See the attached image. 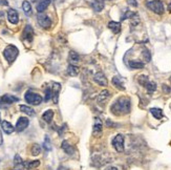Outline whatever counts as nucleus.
Returning <instances> with one entry per match:
<instances>
[{
    "label": "nucleus",
    "instance_id": "9b49d317",
    "mask_svg": "<svg viewBox=\"0 0 171 170\" xmlns=\"http://www.w3.org/2000/svg\"><path fill=\"white\" fill-rule=\"evenodd\" d=\"M0 101L3 104H12V103L18 102L19 98H17V97H15V96H12V94H6L0 99Z\"/></svg>",
    "mask_w": 171,
    "mask_h": 170
},
{
    "label": "nucleus",
    "instance_id": "473e14b6",
    "mask_svg": "<svg viewBox=\"0 0 171 170\" xmlns=\"http://www.w3.org/2000/svg\"><path fill=\"white\" fill-rule=\"evenodd\" d=\"M148 82H149V80H148V77H147V76L142 75L139 77V83L141 85H143V86H145Z\"/></svg>",
    "mask_w": 171,
    "mask_h": 170
},
{
    "label": "nucleus",
    "instance_id": "6ab92c4d",
    "mask_svg": "<svg viewBox=\"0 0 171 170\" xmlns=\"http://www.w3.org/2000/svg\"><path fill=\"white\" fill-rule=\"evenodd\" d=\"M91 6L96 12H101L104 9V2L102 0H94L91 2Z\"/></svg>",
    "mask_w": 171,
    "mask_h": 170
},
{
    "label": "nucleus",
    "instance_id": "c85d7f7f",
    "mask_svg": "<svg viewBox=\"0 0 171 170\" xmlns=\"http://www.w3.org/2000/svg\"><path fill=\"white\" fill-rule=\"evenodd\" d=\"M101 131H102V122L98 118V119H96V122H94V134L101 133Z\"/></svg>",
    "mask_w": 171,
    "mask_h": 170
},
{
    "label": "nucleus",
    "instance_id": "20e7f679",
    "mask_svg": "<svg viewBox=\"0 0 171 170\" xmlns=\"http://www.w3.org/2000/svg\"><path fill=\"white\" fill-rule=\"evenodd\" d=\"M24 98H25V101H27L28 104H30V105H39V104H41L42 100H43L40 94H35L30 90L27 91Z\"/></svg>",
    "mask_w": 171,
    "mask_h": 170
},
{
    "label": "nucleus",
    "instance_id": "c03bdc74",
    "mask_svg": "<svg viewBox=\"0 0 171 170\" xmlns=\"http://www.w3.org/2000/svg\"><path fill=\"white\" fill-rule=\"evenodd\" d=\"M170 107H171V106H170Z\"/></svg>",
    "mask_w": 171,
    "mask_h": 170
},
{
    "label": "nucleus",
    "instance_id": "4be33fe9",
    "mask_svg": "<svg viewBox=\"0 0 171 170\" xmlns=\"http://www.w3.org/2000/svg\"><path fill=\"white\" fill-rule=\"evenodd\" d=\"M67 74L72 77H76L78 74H79V67L73 64H69L67 67Z\"/></svg>",
    "mask_w": 171,
    "mask_h": 170
},
{
    "label": "nucleus",
    "instance_id": "c9c22d12",
    "mask_svg": "<svg viewBox=\"0 0 171 170\" xmlns=\"http://www.w3.org/2000/svg\"><path fill=\"white\" fill-rule=\"evenodd\" d=\"M163 90L165 91L166 94H169L170 93V88L167 86V85H163Z\"/></svg>",
    "mask_w": 171,
    "mask_h": 170
},
{
    "label": "nucleus",
    "instance_id": "7c9ffc66",
    "mask_svg": "<svg viewBox=\"0 0 171 170\" xmlns=\"http://www.w3.org/2000/svg\"><path fill=\"white\" fill-rule=\"evenodd\" d=\"M145 87H146V89L148 90V93H153V91H155L156 89V84L154 83V82H150L149 81L148 83L145 85Z\"/></svg>",
    "mask_w": 171,
    "mask_h": 170
},
{
    "label": "nucleus",
    "instance_id": "c756f323",
    "mask_svg": "<svg viewBox=\"0 0 171 170\" xmlns=\"http://www.w3.org/2000/svg\"><path fill=\"white\" fill-rule=\"evenodd\" d=\"M30 152H32V154L34 157H36V155L40 154V152H41V147L38 144H33L32 148H30Z\"/></svg>",
    "mask_w": 171,
    "mask_h": 170
},
{
    "label": "nucleus",
    "instance_id": "1a4fd4ad",
    "mask_svg": "<svg viewBox=\"0 0 171 170\" xmlns=\"http://www.w3.org/2000/svg\"><path fill=\"white\" fill-rule=\"evenodd\" d=\"M8 20L9 22L12 23V24H17L18 21H19V16H18V13L16 9H9V12H8Z\"/></svg>",
    "mask_w": 171,
    "mask_h": 170
},
{
    "label": "nucleus",
    "instance_id": "412c9836",
    "mask_svg": "<svg viewBox=\"0 0 171 170\" xmlns=\"http://www.w3.org/2000/svg\"><path fill=\"white\" fill-rule=\"evenodd\" d=\"M53 118H54V112L52 109L46 110V112L42 115V119H43V121H45L46 123H51L52 120H53Z\"/></svg>",
    "mask_w": 171,
    "mask_h": 170
},
{
    "label": "nucleus",
    "instance_id": "2eb2a0df",
    "mask_svg": "<svg viewBox=\"0 0 171 170\" xmlns=\"http://www.w3.org/2000/svg\"><path fill=\"white\" fill-rule=\"evenodd\" d=\"M51 3V0H40L39 3L37 4V12L38 13H43L47 6Z\"/></svg>",
    "mask_w": 171,
    "mask_h": 170
},
{
    "label": "nucleus",
    "instance_id": "bb28decb",
    "mask_svg": "<svg viewBox=\"0 0 171 170\" xmlns=\"http://www.w3.org/2000/svg\"><path fill=\"white\" fill-rule=\"evenodd\" d=\"M144 63L141 62V61H137V60H132L129 62V66L134 69H141V68H144Z\"/></svg>",
    "mask_w": 171,
    "mask_h": 170
},
{
    "label": "nucleus",
    "instance_id": "79ce46f5",
    "mask_svg": "<svg viewBox=\"0 0 171 170\" xmlns=\"http://www.w3.org/2000/svg\"><path fill=\"white\" fill-rule=\"evenodd\" d=\"M58 170H67L66 168H64V167H60V168H59Z\"/></svg>",
    "mask_w": 171,
    "mask_h": 170
},
{
    "label": "nucleus",
    "instance_id": "dca6fc26",
    "mask_svg": "<svg viewBox=\"0 0 171 170\" xmlns=\"http://www.w3.org/2000/svg\"><path fill=\"white\" fill-rule=\"evenodd\" d=\"M61 89V85L60 83H54L53 87H52V93H53V99L55 101V103L58 102V97H59V91Z\"/></svg>",
    "mask_w": 171,
    "mask_h": 170
},
{
    "label": "nucleus",
    "instance_id": "37998d69",
    "mask_svg": "<svg viewBox=\"0 0 171 170\" xmlns=\"http://www.w3.org/2000/svg\"><path fill=\"white\" fill-rule=\"evenodd\" d=\"M169 81H170V82H171V77H170V78H169Z\"/></svg>",
    "mask_w": 171,
    "mask_h": 170
},
{
    "label": "nucleus",
    "instance_id": "ea45409f",
    "mask_svg": "<svg viewBox=\"0 0 171 170\" xmlns=\"http://www.w3.org/2000/svg\"><path fill=\"white\" fill-rule=\"evenodd\" d=\"M1 4H5V5H8V2H6V0H1Z\"/></svg>",
    "mask_w": 171,
    "mask_h": 170
},
{
    "label": "nucleus",
    "instance_id": "f704fd0d",
    "mask_svg": "<svg viewBox=\"0 0 171 170\" xmlns=\"http://www.w3.org/2000/svg\"><path fill=\"white\" fill-rule=\"evenodd\" d=\"M51 98H53V93H52V89L51 88H46L45 89V101H48L51 100Z\"/></svg>",
    "mask_w": 171,
    "mask_h": 170
},
{
    "label": "nucleus",
    "instance_id": "6e6552de",
    "mask_svg": "<svg viewBox=\"0 0 171 170\" xmlns=\"http://www.w3.org/2000/svg\"><path fill=\"white\" fill-rule=\"evenodd\" d=\"M94 80L96 83H98L99 85H101V86H106L107 85V78L105 77V75L103 74V73H97L96 75H94Z\"/></svg>",
    "mask_w": 171,
    "mask_h": 170
},
{
    "label": "nucleus",
    "instance_id": "f03ea898",
    "mask_svg": "<svg viewBox=\"0 0 171 170\" xmlns=\"http://www.w3.org/2000/svg\"><path fill=\"white\" fill-rule=\"evenodd\" d=\"M18 54H19V51L15 45H8L3 51L4 58H5V60L8 61L9 64L13 63L14 61L16 60V58L18 57Z\"/></svg>",
    "mask_w": 171,
    "mask_h": 170
},
{
    "label": "nucleus",
    "instance_id": "f257e3e1",
    "mask_svg": "<svg viewBox=\"0 0 171 170\" xmlns=\"http://www.w3.org/2000/svg\"><path fill=\"white\" fill-rule=\"evenodd\" d=\"M111 112L115 113L116 115H124L130 112L131 109V104L130 100L126 97H121L115 103L111 105Z\"/></svg>",
    "mask_w": 171,
    "mask_h": 170
},
{
    "label": "nucleus",
    "instance_id": "0eeeda50",
    "mask_svg": "<svg viewBox=\"0 0 171 170\" xmlns=\"http://www.w3.org/2000/svg\"><path fill=\"white\" fill-rule=\"evenodd\" d=\"M37 18H38V23H39V25L43 28H48L52 25V20L49 19L48 16L39 15Z\"/></svg>",
    "mask_w": 171,
    "mask_h": 170
},
{
    "label": "nucleus",
    "instance_id": "f3484780",
    "mask_svg": "<svg viewBox=\"0 0 171 170\" xmlns=\"http://www.w3.org/2000/svg\"><path fill=\"white\" fill-rule=\"evenodd\" d=\"M108 27L115 34H119L121 32V24L119 22H116V21H110L108 23Z\"/></svg>",
    "mask_w": 171,
    "mask_h": 170
},
{
    "label": "nucleus",
    "instance_id": "58836bf2",
    "mask_svg": "<svg viewBox=\"0 0 171 170\" xmlns=\"http://www.w3.org/2000/svg\"><path fill=\"white\" fill-rule=\"evenodd\" d=\"M106 170H118L116 167H108V168H106Z\"/></svg>",
    "mask_w": 171,
    "mask_h": 170
},
{
    "label": "nucleus",
    "instance_id": "e433bc0d",
    "mask_svg": "<svg viewBox=\"0 0 171 170\" xmlns=\"http://www.w3.org/2000/svg\"><path fill=\"white\" fill-rule=\"evenodd\" d=\"M129 4H131V5H134V6H137V3L135 2V0H129V2H128Z\"/></svg>",
    "mask_w": 171,
    "mask_h": 170
},
{
    "label": "nucleus",
    "instance_id": "2f4dec72",
    "mask_svg": "<svg viewBox=\"0 0 171 170\" xmlns=\"http://www.w3.org/2000/svg\"><path fill=\"white\" fill-rule=\"evenodd\" d=\"M142 56H143L144 60L146 61V62H150L151 55H150V51H149L147 48H144L143 49V51H142Z\"/></svg>",
    "mask_w": 171,
    "mask_h": 170
},
{
    "label": "nucleus",
    "instance_id": "7ed1b4c3",
    "mask_svg": "<svg viewBox=\"0 0 171 170\" xmlns=\"http://www.w3.org/2000/svg\"><path fill=\"white\" fill-rule=\"evenodd\" d=\"M146 6L150 9V11H152L153 13L158 14V15H162V14L164 13V11H165L163 2L160 1V0H152V1H148L146 3Z\"/></svg>",
    "mask_w": 171,
    "mask_h": 170
},
{
    "label": "nucleus",
    "instance_id": "72a5a7b5",
    "mask_svg": "<svg viewBox=\"0 0 171 170\" xmlns=\"http://www.w3.org/2000/svg\"><path fill=\"white\" fill-rule=\"evenodd\" d=\"M44 148H45V150H47V151H49V150H52V145H51V140H49V138L48 136H45V139H44Z\"/></svg>",
    "mask_w": 171,
    "mask_h": 170
},
{
    "label": "nucleus",
    "instance_id": "f8f14e48",
    "mask_svg": "<svg viewBox=\"0 0 171 170\" xmlns=\"http://www.w3.org/2000/svg\"><path fill=\"white\" fill-rule=\"evenodd\" d=\"M1 126H2L3 131L5 132L6 134H11V133H13L14 130H16L15 127L8 121H1Z\"/></svg>",
    "mask_w": 171,
    "mask_h": 170
},
{
    "label": "nucleus",
    "instance_id": "9d476101",
    "mask_svg": "<svg viewBox=\"0 0 171 170\" xmlns=\"http://www.w3.org/2000/svg\"><path fill=\"white\" fill-rule=\"evenodd\" d=\"M33 36H34V30H33V27H30V25H27L24 28V30H23V39L27 40V41H32L33 40Z\"/></svg>",
    "mask_w": 171,
    "mask_h": 170
},
{
    "label": "nucleus",
    "instance_id": "4c0bfd02",
    "mask_svg": "<svg viewBox=\"0 0 171 170\" xmlns=\"http://www.w3.org/2000/svg\"><path fill=\"white\" fill-rule=\"evenodd\" d=\"M3 144V136H2V132L0 130V146Z\"/></svg>",
    "mask_w": 171,
    "mask_h": 170
},
{
    "label": "nucleus",
    "instance_id": "4468645a",
    "mask_svg": "<svg viewBox=\"0 0 171 170\" xmlns=\"http://www.w3.org/2000/svg\"><path fill=\"white\" fill-rule=\"evenodd\" d=\"M14 166H15L16 170H22L24 168V162H23L19 154H16L15 158H14Z\"/></svg>",
    "mask_w": 171,
    "mask_h": 170
},
{
    "label": "nucleus",
    "instance_id": "a878e982",
    "mask_svg": "<svg viewBox=\"0 0 171 170\" xmlns=\"http://www.w3.org/2000/svg\"><path fill=\"white\" fill-rule=\"evenodd\" d=\"M150 112L152 113L153 117L155 118V119H158V120L162 119V118L164 117L163 110L161 109V108H151V109H150Z\"/></svg>",
    "mask_w": 171,
    "mask_h": 170
},
{
    "label": "nucleus",
    "instance_id": "393cba45",
    "mask_svg": "<svg viewBox=\"0 0 171 170\" xmlns=\"http://www.w3.org/2000/svg\"><path fill=\"white\" fill-rule=\"evenodd\" d=\"M112 83L118 89H120V90H124V89H125L124 85H123L122 80H121L119 77H113L112 78Z\"/></svg>",
    "mask_w": 171,
    "mask_h": 170
},
{
    "label": "nucleus",
    "instance_id": "b1692460",
    "mask_svg": "<svg viewBox=\"0 0 171 170\" xmlns=\"http://www.w3.org/2000/svg\"><path fill=\"white\" fill-rule=\"evenodd\" d=\"M68 60H69V62H70V64H73L75 65L76 63H78L79 62V60H80V57L79 55H78L76 51H70L69 53V57H68Z\"/></svg>",
    "mask_w": 171,
    "mask_h": 170
},
{
    "label": "nucleus",
    "instance_id": "423d86ee",
    "mask_svg": "<svg viewBox=\"0 0 171 170\" xmlns=\"http://www.w3.org/2000/svg\"><path fill=\"white\" fill-rule=\"evenodd\" d=\"M28 124H30V120H28L27 118H25V117H20V118L18 119L17 123H16V126H15L16 131L22 132L23 130H25V129L27 128Z\"/></svg>",
    "mask_w": 171,
    "mask_h": 170
},
{
    "label": "nucleus",
    "instance_id": "a19ab883",
    "mask_svg": "<svg viewBox=\"0 0 171 170\" xmlns=\"http://www.w3.org/2000/svg\"><path fill=\"white\" fill-rule=\"evenodd\" d=\"M168 11H169L170 13H171V2L169 3V5H168Z\"/></svg>",
    "mask_w": 171,
    "mask_h": 170
},
{
    "label": "nucleus",
    "instance_id": "aec40b11",
    "mask_svg": "<svg viewBox=\"0 0 171 170\" xmlns=\"http://www.w3.org/2000/svg\"><path fill=\"white\" fill-rule=\"evenodd\" d=\"M40 165V161L35 160V161H27L24 163V168L25 169H35Z\"/></svg>",
    "mask_w": 171,
    "mask_h": 170
},
{
    "label": "nucleus",
    "instance_id": "39448f33",
    "mask_svg": "<svg viewBox=\"0 0 171 170\" xmlns=\"http://www.w3.org/2000/svg\"><path fill=\"white\" fill-rule=\"evenodd\" d=\"M112 145L118 152H123L124 151V136L122 134L116 136L112 140Z\"/></svg>",
    "mask_w": 171,
    "mask_h": 170
},
{
    "label": "nucleus",
    "instance_id": "ddd939ff",
    "mask_svg": "<svg viewBox=\"0 0 171 170\" xmlns=\"http://www.w3.org/2000/svg\"><path fill=\"white\" fill-rule=\"evenodd\" d=\"M61 147H62V149L64 150V152H65L66 154L73 155V153H75V149H73V147L70 145L69 143H68L67 141H63L62 144H61Z\"/></svg>",
    "mask_w": 171,
    "mask_h": 170
},
{
    "label": "nucleus",
    "instance_id": "cd10ccee",
    "mask_svg": "<svg viewBox=\"0 0 171 170\" xmlns=\"http://www.w3.org/2000/svg\"><path fill=\"white\" fill-rule=\"evenodd\" d=\"M20 110L22 112L27 113V115H35V110L33 109L32 107H30V106H27V105H20Z\"/></svg>",
    "mask_w": 171,
    "mask_h": 170
},
{
    "label": "nucleus",
    "instance_id": "5701e85b",
    "mask_svg": "<svg viewBox=\"0 0 171 170\" xmlns=\"http://www.w3.org/2000/svg\"><path fill=\"white\" fill-rule=\"evenodd\" d=\"M22 9L23 12H24V14L27 16H30L32 15V5H30V3L27 0H24L22 3Z\"/></svg>",
    "mask_w": 171,
    "mask_h": 170
},
{
    "label": "nucleus",
    "instance_id": "a211bd4d",
    "mask_svg": "<svg viewBox=\"0 0 171 170\" xmlns=\"http://www.w3.org/2000/svg\"><path fill=\"white\" fill-rule=\"evenodd\" d=\"M109 97H110V93H109V90H107V89H104V90H102L101 93L99 94L98 101L100 103H104V102H106V100H108Z\"/></svg>",
    "mask_w": 171,
    "mask_h": 170
}]
</instances>
